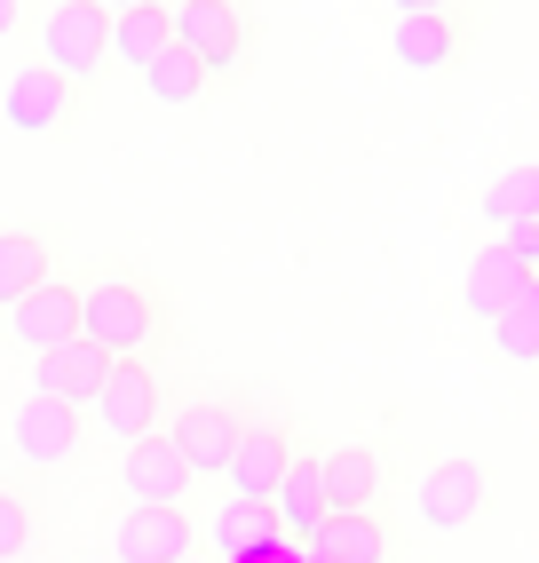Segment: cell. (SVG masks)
<instances>
[{"instance_id": "6da1fadb", "label": "cell", "mask_w": 539, "mask_h": 563, "mask_svg": "<svg viewBox=\"0 0 539 563\" xmlns=\"http://www.w3.org/2000/svg\"><path fill=\"white\" fill-rule=\"evenodd\" d=\"M80 342H96L111 365H128V357L160 365L167 342H175L167 286L143 278V271H128V262H103L96 278H80Z\"/></svg>"}, {"instance_id": "7a4b0ae2", "label": "cell", "mask_w": 539, "mask_h": 563, "mask_svg": "<svg viewBox=\"0 0 539 563\" xmlns=\"http://www.w3.org/2000/svg\"><path fill=\"white\" fill-rule=\"evenodd\" d=\"M32 32H41V56L32 64H48L56 80H72L80 96L103 80V64H111V0H48V9L32 16Z\"/></svg>"}, {"instance_id": "3957f363", "label": "cell", "mask_w": 539, "mask_h": 563, "mask_svg": "<svg viewBox=\"0 0 539 563\" xmlns=\"http://www.w3.org/2000/svg\"><path fill=\"white\" fill-rule=\"evenodd\" d=\"M246 397H230V389H215V397H190V405H175L167 412V437H175V453H183V468L190 476H222L230 468V453H239V437H246Z\"/></svg>"}, {"instance_id": "277c9868", "label": "cell", "mask_w": 539, "mask_h": 563, "mask_svg": "<svg viewBox=\"0 0 539 563\" xmlns=\"http://www.w3.org/2000/svg\"><path fill=\"white\" fill-rule=\"evenodd\" d=\"M88 412H96V429L120 437V444L160 437V429H167V365H151V357L111 365V373H103V397H96Z\"/></svg>"}, {"instance_id": "5b68a950", "label": "cell", "mask_w": 539, "mask_h": 563, "mask_svg": "<svg viewBox=\"0 0 539 563\" xmlns=\"http://www.w3.org/2000/svg\"><path fill=\"white\" fill-rule=\"evenodd\" d=\"M167 32L207 64V80H230L246 64V41H254V16L230 9V0H175L167 9Z\"/></svg>"}, {"instance_id": "8992f818", "label": "cell", "mask_w": 539, "mask_h": 563, "mask_svg": "<svg viewBox=\"0 0 539 563\" xmlns=\"http://www.w3.org/2000/svg\"><path fill=\"white\" fill-rule=\"evenodd\" d=\"M9 444H16L24 468H72V461L88 453V412L48 405V397H24L16 421H9Z\"/></svg>"}, {"instance_id": "52a82bcc", "label": "cell", "mask_w": 539, "mask_h": 563, "mask_svg": "<svg viewBox=\"0 0 539 563\" xmlns=\"http://www.w3.org/2000/svg\"><path fill=\"white\" fill-rule=\"evenodd\" d=\"M190 555H199L190 508H120V523H111V563H190Z\"/></svg>"}, {"instance_id": "ba28073f", "label": "cell", "mask_w": 539, "mask_h": 563, "mask_svg": "<svg viewBox=\"0 0 539 563\" xmlns=\"http://www.w3.org/2000/svg\"><path fill=\"white\" fill-rule=\"evenodd\" d=\"M413 500H420V523H429V532H469V523L492 508V468L484 461H437Z\"/></svg>"}, {"instance_id": "9c48e42d", "label": "cell", "mask_w": 539, "mask_h": 563, "mask_svg": "<svg viewBox=\"0 0 539 563\" xmlns=\"http://www.w3.org/2000/svg\"><path fill=\"white\" fill-rule=\"evenodd\" d=\"M9 342L16 350H32V357H48V350H64V342H80V278H48V286H32L24 302L9 310Z\"/></svg>"}, {"instance_id": "30bf717a", "label": "cell", "mask_w": 539, "mask_h": 563, "mask_svg": "<svg viewBox=\"0 0 539 563\" xmlns=\"http://www.w3.org/2000/svg\"><path fill=\"white\" fill-rule=\"evenodd\" d=\"M80 111H88V96L72 80H56L48 64L9 71V128L16 135H64V128H80Z\"/></svg>"}, {"instance_id": "8fae6325", "label": "cell", "mask_w": 539, "mask_h": 563, "mask_svg": "<svg viewBox=\"0 0 539 563\" xmlns=\"http://www.w3.org/2000/svg\"><path fill=\"white\" fill-rule=\"evenodd\" d=\"M294 444H301L294 421H246L239 453H230V468H222L230 500H270V493H278V476H286V461H294Z\"/></svg>"}, {"instance_id": "7c38bea8", "label": "cell", "mask_w": 539, "mask_h": 563, "mask_svg": "<svg viewBox=\"0 0 539 563\" xmlns=\"http://www.w3.org/2000/svg\"><path fill=\"white\" fill-rule=\"evenodd\" d=\"M469 32H476L469 9H405L397 16V64L405 71H452L469 56Z\"/></svg>"}, {"instance_id": "4fadbf2b", "label": "cell", "mask_w": 539, "mask_h": 563, "mask_svg": "<svg viewBox=\"0 0 539 563\" xmlns=\"http://www.w3.org/2000/svg\"><path fill=\"white\" fill-rule=\"evenodd\" d=\"M56 254H64V239L48 222H9V231H0V318H9L32 286L56 278Z\"/></svg>"}, {"instance_id": "5bb4252c", "label": "cell", "mask_w": 539, "mask_h": 563, "mask_svg": "<svg viewBox=\"0 0 539 563\" xmlns=\"http://www.w3.org/2000/svg\"><path fill=\"white\" fill-rule=\"evenodd\" d=\"M103 373H111V357H103L96 342H64V350H48V357H32V397L88 412V405L103 397Z\"/></svg>"}, {"instance_id": "9a60e30c", "label": "cell", "mask_w": 539, "mask_h": 563, "mask_svg": "<svg viewBox=\"0 0 539 563\" xmlns=\"http://www.w3.org/2000/svg\"><path fill=\"white\" fill-rule=\"evenodd\" d=\"M120 484H128V508H183V493H190V468H183V453H175V437L160 429V437L128 444Z\"/></svg>"}, {"instance_id": "2e32d148", "label": "cell", "mask_w": 539, "mask_h": 563, "mask_svg": "<svg viewBox=\"0 0 539 563\" xmlns=\"http://www.w3.org/2000/svg\"><path fill=\"white\" fill-rule=\"evenodd\" d=\"M270 516H278V540L286 548H310V532L326 523V484H318V453H310V444H294L278 493H270Z\"/></svg>"}, {"instance_id": "e0dca14e", "label": "cell", "mask_w": 539, "mask_h": 563, "mask_svg": "<svg viewBox=\"0 0 539 563\" xmlns=\"http://www.w3.org/2000/svg\"><path fill=\"white\" fill-rule=\"evenodd\" d=\"M539 286V271H531V262L508 246V239H492V246H476V262H469V318H499V310H508L516 302V294H531Z\"/></svg>"}, {"instance_id": "ac0fdd59", "label": "cell", "mask_w": 539, "mask_h": 563, "mask_svg": "<svg viewBox=\"0 0 539 563\" xmlns=\"http://www.w3.org/2000/svg\"><path fill=\"white\" fill-rule=\"evenodd\" d=\"M301 555L310 563H397V532L373 508H358V516H326Z\"/></svg>"}, {"instance_id": "d6986e66", "label": "cell", "mask_w": 539, "mask_h": 563, "mask_svg": "<svg viewBox=\"0 0 539 563\" xmlns=\"http://www.w3.org/2000/svg\"><path fill=\"white\" fill-rule=\"evenodd\" d=\"M318 484H326V516H358L381 500V453L373 444H333V453H318Z\"/></svg>"}, {"instance_id": "ffe728a7", "label": "cell", "mask_w": 539, "mask_h": 563, "mask_svg": "<svg viewBox=\"0 0 539 563\" xmlns=\"http://www.w3.org/2000/svg\"><path fill=\"white\" fill-rule=\"evenodd\" d=\"M175 41L167 32V0H111V64H128L143 80V64Z\"/></svg>"}, {"instance_id": "44dd1931", "label": "cell", "mask_w": 539, "mask_h": 563, "mask_svg": "<svg viewBox=\"0 0 539 563\" xmlns=\"http://www.w3.org/2000/svg\"><path fill=\"white\" fill-rule=\"evenodd\" d=\"M207 540H215L222 563H246V555L286 548V540H278V516H270V500H222L215 523H207Z\"/></svg>"}, {"instance_id": "7402d4cb", "label": "cell", "mask_w": 539, "mask_h": 563, "mask_svg": "<svg viewBox=\"0 0 539 563\" xmlns=\"http://www.w3.org/2000/svg\"><path fill=\"white\" fill-rule=\"evenodd\" d=\"M484 222H492L499 239H508V231H539V159H516L508 175H492Z\"/></svg>"}, {"instance_id": "603a6c76", "label": "cell", "mask_w": 539, "mask_h": 563, "mask_svg": "<svg viewBox=\"0 0 539 563\" xmlns=\"http://www.w3.org/2000/svg\"><path fill=\"white\" fill-rule=\"evenodd\" d=\"M207 88H215V80H207V64L190 56L183 41H167L160 56L143 64V96H151V103H175V111H183V103H199Z\"/></svg>"}, {"instance_id": "cb8c5ba5", "label": "cell", "mask_w": 539, "mask_h": 563, "mask_svg": "<svg viewBox=\"0 0 539 563\" xmlns=\"http://www.w3.org/2000/svg\"><path fill=\"white\" fill-rule=\"evenodd\" d=\"M32 540H41V500L24 484H0V563H24Z\"/></svg>"}, {"instance_id": "d4e9b609", "label": "cell", "mask_w": 539, "mask_h": 563, "mask_svg": "<svg viewBox=\"0 0 539 563\" xmlns=\"http://www.w3.org/2000/svg\"><path fill=\"white\" fill-rule=\"evenodd\" d=\"M492 350H499V357H516V365H531V357H539V286H531V294H516V302L492 318Z\"/></svg>"}, {"instance_id": "484cf974", "label": "cell", "mask_w": 539, "mask_h": 563, "mask_svg": "<svg viewBox=\"0 0 539 563\" xmlns=\"http://www.w3.org/2000/svg\"><path fill=\"white\" fill-rule=\"evenodd\" d=\"M16 24H24V9H16V0H0V41H9Z\"/></svg>"}, {"instance_id": "4316f807", "label": "cell", "mask_w": 539, "mask_h": 563, "mask_svg": "<svg viewBox=\"0 0 539 563\" xmlns=\"http://www.w3.org/2000/svg\"><path fill=\"white\" fill-rule=\"evenodd\" d=\"M301 563H310V555H301Z\"/></svg>"}, {"instance_id": "83f0119b", "label": "cell", "mask_w": 539, "mask_h": 563, "mask_svg": "<svg viewBox=\"0 0 539 563\" xmlns=\"http://www.w3.org/2000/svg\"><path fill=\"white\" fill-rule=\"evenodd\" d=\"M190 563H199V555H190Z\"/></svg>"}]
</instances>
